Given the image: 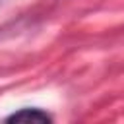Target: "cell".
<instances>
[{"mask_svg": "<svg viewBox=\"0 0 124 124\" xmlns=\"http://www.w3.org/2000/svg\"><path fill=\"white\" fill-rule=\"evenodd\" d=\"M8 122H25V124H41V122H50V116L39 108H21L19 112H14L8 116Z\"/></svg>", "mask_w": 124, "mask_h": 124, "instance_id": "obj_1", "label": "cell"}]
</instances>
